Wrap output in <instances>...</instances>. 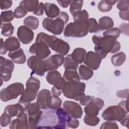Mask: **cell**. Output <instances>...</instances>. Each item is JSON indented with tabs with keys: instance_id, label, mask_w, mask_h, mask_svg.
<instances>
[{
	"instance_id": "obj_53",
	"label": "cell",
	"mask_w": 129,
	"mask_h": 129,
	"mask_svg": "<svg viewBox=\"0 0 129 129\" xmlns=\"http://www.w3.org/2000/svg\"><path fill=\"white\" fill-rule=\"evenodd\" d=\"M128 93V89L119 90L116 92V95L120 98H127Z\"/></svg>"
},
{
	"instance_id": "obj_35",
	"label": "cell",
	"mask_w": 129,
	"mask_h": 129,
	"mask_svg": "<svg viewBox=\"0 0 129 129\" xmlns=\"http://www.w3.org/2000/svg\"><path fill=\"white\" fill-rule=\"evenodd\" d=\"M66 80L62 77L60 80L51 89V93L53 96H59L62 92V89Z\"/></svg>"
},
{
	"instance_id": "obj_4",
	"label": "cell",
	"mask_w": 129,
	"mask_h": 129,
	"mask_svg": "<svg viewBox=\"0 0 129 129\" xmlns=\"http://www.w3.org/2000/svg\"><path fill=\"white\" fill-rule=\"evenodd\" d=\"M40 86V82L39 79L33 76H31L27 81L26 89L19 101V103L24 107L25 111L31 102L36 98Z\"/></svg>"
},
{
	"instance_id": "obj_49",
	"label": "cell",
	"mask_w": 129,
	"mask_h": 129,
	"mask_svg": "<svg viewBox=\"0 0 129 129\" xmlns=\"http://www.w3.org/2000/svg\"><path fill=\"white\" fill-rule=\"evenodd\" d=\"M13 2L10 0H1L0 1V7L1 9L7 10L9 9L12 5Z\"/></svg>"
},
{
	"instance_id": "obj_10",
	"label": "cell",
	"mask_w": 129,
	"mask_h": 129,
	"mask_svg": "<svg viewBox=\"0 0 129 129\" xmlns=\"http://www.w3.org/2000/svg\"><path fill=\"white\" fill-rule=\"evenodd\" d=\"M28 115V125L29 128H36L41 117L43 111L36 102L31 103L26 109Z\"/></svg>"
},
{
	"instance_id": "obj_14",
	"label": "cell",
	"mask_w": 129,
	"mask_h": 129,
	"mask_svg": "<svg viewBox=\"0 0 129 129\" xmlns=\"http://www.w3.org/2000/svg\"><path fill=\"white\" fill-rule=\"evenodd\" d=\"M52 97L51 93L48 90L42 89L37 95L36 103L41 109H47L51 106Z\"/></svg>"
},
{
	"instance_id": "obj_57",
	"label": "cell",
	"mask_w": 129,
	"mask_h": 129,
	"mask_svg": "<svg viewBox=\"0 0 129 129\" xmlns=\"http://www.w3.org/2000/svg\"><path fill=\"white\" fill-rule=\"evenodd\" d=\"M128 115L127 114L124 118H123L120 121V123L122 126H126L128 127Z\"/></svg>"
},
{
	"instance_id": "obj_20",
	"label": "cell",
	"mask_w": 129,
	"mask_h": 129,
	"mask_svg": "<svg viewBox=\"0 0 129 129\" xmlns=\"http://www.w3.org/2000/svg\"><path fill=\"white\" fill-rule=\"evenodd\" d=\"M25 109L20 103L10 104L7 106L4 110V112L9 114L12 118L14 117H20L25 113Z\"/></svg>"
},
{
	"instance_id": "obj_27",
	"label": "cell",
	"mask_w": 129,
	"mask_h": 129,
	"mask_svg": "<svg viewBox=\"0 0 129 129\" xmlns=\"http://www.w3.org/2000/svg\"><path fill=\"white\" fill-rule=\"evenodd\" d=\"M39 4L38 1L24 0L20 2L19 6L25 9L27 12H34L36 10Z\"/></svg>"
},
{
	"instance_id": "obj_23",
	"label": "cell",
	"mask_w": 129,
	"mask_h": 129,
	"mask_svg": "<svg viewBox=\"0 0 129 129\" xmlns=\"http://www.w3.org/2000/svg\"><path fill=\"white\" fill-rule=\"evenodd\" d=\"M44 10L46 16L50 19L56 18L60 14L58 7L54 4L46 3L44 4Z\"/></svg>"
},
{
	"instance_id": "obj_55",
	"label": "cell",
	"mask_w": 129,
	"mask_h": 129,
	"mask_svg": "<svg viewBox=\"0 0 129 129\" xmlns=\"http://www.w3.org/2000/svg\"><path fill=\"white\" fill-rule=\"evenodd\" d=\"M57 3L62 8H67L71 3L72 1H57Z\"/></svg>"
},
{
	"instance_id": "obj_56",
	"label": "cell",
	"mask_w": 129,
	"mask_h": 129,
	"mask_svg": "<svg viewBox=\"0 0 129 129\" xmlns=\"http://www.w3.org/2000/svg\"><path fill=\"white\" fill-rule=\"evenodd\" d=\"M7 52V50L6 49L4 42L3 41V38L1 39V51H0V53L1 55H4L6 54Z\"/></svg>"
},
{
	"instance_id": "obj_25",
	"label": "cell",
	"mask_w": 129,
	"mask_h": 129,
	"mask_svg": "<svg viewBox=\"0 0 129 129\" xmlns=\"http://www.w3.org/2000/svg\"><path fill=\"white\" fill-rule=\"evenodd\" d=\"M86 53V50L85 49L78 47L75 48L71 54L73 60L79 64L82 63L84 61Z\"/></svg>"
},
{
	"instance_id": "obj_7",
	"label": "cell",
	"mask_w": 129,
	"mask_h": 129,
	"mask_svg": "<svg viewBox=\"0 0 129 129\" xmlns=\"http://www.w3.org/2000/svg\"><path fill=\"white\" fill-rule=\"evenodd\" d=\"M88 21H76L67 24L63 35L66 37H83L88 33Z\"/></svg>"
},
{
	"instance_id": "obj_44",
	"label": "cell",
	"mask_w": 129,
	"mask_h": 129,
	"mask_svg": "<svg viewBox=\"0 0 129 129\" xmlns=\"http://www.w3.org/2000/svg\"><path fill=\"white\" fill-rule=\"evenodd\" d=\"M27 13V11L23 7L19 6L16 8L14 12V16L16 18H22L24 17Z\"/></svg>"
},
{
	"instance_id": "obj_58",
	"label": "cell",
	"mask_w": 129,
	"mask_h": 129,
	"mask_svg": "<svg viewBox=\"0 0 129 129\" xmlns=\"http://www.w3.org/2000/svg\"><path fill=\"white\" fill-rule=\"evenodd\" d=\"M126 103H127V100H122V101H121L119 103L118 105L121 106L124 110L128 111L127 108V105H126Z\"/></svg>"
},
{
	"instance_id": "obj_9",
	"label": "cell",
	"mask_w": 129,
	"mask_h": 129,
	"mask_svg": "<svg viewBox=\"0 0 129 129\" xmlns=\"http://www.w3.org/2000/svg\"><path fill=\"white\" fill-rule=\"evenodd\" d=\"M128 111L124 110L121 106L113 105L107 107L102 113V117L107 121H120L125 117Z\"/></svg>"
},
{
	"instance_id": "obj_5",
	"label": "cell",
	"mask_w": 129,
	"mask_h": 129,
	"mask_svg": "<svg viewBox=\"0 0 129 129\" xmlns=\"http://www.w3.org/2000/svg\"><path fill=\"white\" fill-rule=\"evenodd\" d=\"M69 20V16L65 12H61L55 19L46 18L42 22L43 27L54 35H60L62 32L64 24Z\"/></svg>"
},
{
	"instance_id": "obj_19",
	"label": "cell",
	"mask_w": 129,
	"mask_h": 129,
	"mask_svg": "<svg viewBox=\"0 0 129 129\" xmlns=\"http://www.w3.org/2000/svg\"><path fill=\"white\" fill-rule=\"evenodd\" d=\"M64 57L59 54H53L47 58L45 61L47 71L57 70L63 63Z\"/></svg>"
},
{
	"instance_id": "obj_50",
	"label": "cell",
	"mask_w": 129,
	"mask_h": 129,
	"mask_svg": "<svg viewBox=\"0 0 129 129\" xmlns=\"http://www.w3.org/2000/svg\"><path fill=\"white\" fill-rule=\"evenodd\" d=\"M93 97L90 96L85 95L80 99V103L81 104V105L86 106L91 102V101L93 99Z\"/></svg>"
},
{
	"instance_id": "obj_45",
	"label": "cell",
	"mask_w": 129,
	"mask_h": 129,
	"mask_svg": "<svg viewBox=\"0 0 129 129\" xmlns=\"http://www.w3.org/2000/svg\"><path fill=\"white\" fill-rule=\"evenodd\" d=\"M100 128L101 129H109V128H114L118 129L119 127L117 125V123L114 121H107L103 122Z\"/></svg>"
},
{
	"instance_id": "obj_30",
	"label": "cell",
	"mask_w": 129,
	"mask_h": 129,
	"mask_svg": "<svg viewBox=\"0 0 129 129\" xmlns=\"http://www.w3.org/2000/svg\"><path fill=\"white\" fill-rule=\"evenodd\" d=\"M24 25L31 30H35L39 26V20L35 17L29 16L25 18L23 21Z\"/></svg>"
},
{
	"instance_id": "obj_43",
	"label": "cell",
	"mask_w": 129,
	"mask_h": 129,
	"mask_svg": "<svg viewBox=\"0 0 129 129\" xmlns=\"http://www.w3.org/2000/svg\"><path fill=\"white\" fill-rule=\"evenodd\" d=\"M12 117L7 113L4 112L2 114L0 118V123L2 127L7 126L11 122Z\"/></svg>"
},
{
	"instance_id": "obj_34",
	"label": "cell",
	"mask_w": 129,
	"mask_h": 129,
	"mask_svg": "<svg viewBox=\"0 0 129 129\" xmlns=\"http://www.w3.org/2000/svg\"><path fill=\"white\" fill-rule=\"evenodd\" d=\"M67 81H80V78L75 70H65L62 77Z\"/></svg>"
},
{
	"instance_id": "obj_32",
	"label": "cell",
	"mask_w": 129,
	"mask_h": 129,
	"mask_svg": "<svg viewBox=\"0 0 129 129\" xmlns=\"http://www.w3.org/2000/svg\"><path fill=\"white\" fill-rule=\"evenodd\" d=\"M126 59V55L123 52H118L111 56V61L112 64L116 67L122 65Z\"/></svg>"
},
{
	"instance_id": "obj_31",
	"label": "cell",
	"mask_w": 129,
	"mask_h": 129,
	"mask_svg": "<svg viewBox=\"0 0 129 129\" xmlns=\"http://www.w3.org/2000/svg\"><path fill=\"white\" fill-rule=\"evenodd\" d=\"M63 65L65 70L77 71L78 68V64L73 60L71 54H69L64 58Z\"/></svg>"
},
{
	"instance_id": "obj_11",
	"label": "cell",
	"mask_w": 129,
	"mask_h": 129,
	"mask_svg": "<svg viewBox=\"0 0 129 129\" xmlns=\"http://www.w3.org/2000/svg\"><path fill=\"white\" fill-rule=\"evenodd\" d=\"M27 64L32 71L31 75L35 74L39 76H43L47 72L45 60L41 59L36 55L31 56L28 58Z\"/></svg>"
},
{
	"instance_id": "obj_39",
	"label": "cell",
	"mask_w": 129,
	"mask_h": 129,
	"mask_svg": "<svg viewBox=\"0 0 129 129\" xmlns=\"http://www.w3.org/2000/svg\"><path fill=\"white\" fill-rule=\"evenodd\" d=\"M14 14L12 11L9 10L2 12L1 14V20L2 23H8L13 20Z\"/></svg>"
},
{
	"instance_id": "obj_8",
	"label": "cell",
	"mask_w": 129,
	"mask_h": 129,
	"mask_svg": "<svg viewBox=\"0 0 129 129\" xmlns=\"http://www.w3.org/2000/svg\"><path fill=\"white\" fill-rule=\"evenodd\" d=\"M24 91V87L22 83H14L1 90L0 98L3 102H7L17 98L22 95Z\"/></svg>"
},
{
	"instance_id": "obj_41",
	"label": "cell",
	"mask_w": 129,
	"mask_h": 129,
	"mask_svg": "<svg viewBox=\"0 0 129 129\" xmlns=\"http://www.w3.org/2000/svg\"><path fill=\"white\" fill-rule=\"evenodd\" d=\"M84 122L90 126H95L99 122V118L97 116H89L86 114L84 118Z\"/></svg>"
},
{
	"instance_id": "obj_16",
	"label": "cell",
	"mask_w": 129,
	"mask_h": 129,
	"mask_svg": "<svg viewBox=\"0 0 129 129\" xmlns=\"http://www.w3.org/2000/svg\"><path fill=\"white\" fill-rule=\"evenodd\" d=\"M63 108L71 117L76 118H81L83 110L78 103L72 101H66L63 103Z\"/></svg>"
},
{
	"instance_id": "obj_24",
	"label": "cell",
	"mask_w": 129,
	"mask_h": 129,
	"mask_svg": "<svg viewBox=\"0 0 129 129\" xmlns=\"http://www.w3.org/2000/svg\"><path fill=\"white\" fill-rule=\"evenodd\" d=\"M4 44L7 51L10 52L17 50L20 47V43L15 37H10L6 39Z\"/></svg>"
},
{
	"instance_id": "obj_1",
	"label": "cell",
	"mask_w": 129,
	"mask_h": 129,
	"mask_svg": "<svg viewBox=\"0 0 129 129\" xmlns=\"http://www.w3.org/2000/svg\"><path fill=\"white\" fill-rule=\"evenodd\" d=\"M70 116L63 108L61 107L56 109L48 108L43 111L36 128H66Z\"/></svg>"
},
{
	"instance_id": "obj_37",
	"label": "cell",
	"mask_w": 129,
	"mask_h": 129,
	"mask_svg": "<svg viewBox=\"0 0 129 129\" xmlns=\"http://www.w3.org/2000/svg\"><path fill=\"white\" fill-rule=\"evenodd\" d=\"M74 21H88L89 19V14L85 10L79 11L73 15Z\"/></svg>"
},
{
	"instance_id": "obj_21",
	"label": "cell",
	"mask_w": 129,
	"mask_h": 129,
	"mask_svg": "<svg viewBox=\"0 0 129 129\" xmlns=\"http://www.w3.org/2000/svg\"><path fill=\"white\" fill-rule=\"evenodd\" d=\"M9 128L11 129L29 128L27 114L24 113L22 116L12 120L10 123Z\"/></svg>"
},
{
	"instance_id": "obj_22",
	"label": "cell",
	"mask_w": 129,
	"mask_h": 129,
	"mask_svg": "<svg viewBox=\"0 0 129 129\" xmlns=\"http://www.w3.org/2000/svg\"><path fill=\"white\" fill-rule=\"evenodd\" d=\"M8 56L13 62L18 64H23L25 63L26 60L25 54L24 53L23 50L21 48L17 50L9 52Z\"/></svg>"
},
{
	"instance_id": "obj_42",
	"label": "cell",
	"mask_w": 129,
	"mask_h": 129,
	"mask_svg": "<svg viewBox=\"0 0 129 129\" xmlns=\"http://www.w3.org/2000/svg\"><path fill=\"white\" fill-rule=\"evenodd\" d=\"M120 34V31L118 28H110L103 33V36H109L117 39L119 36Z\"/></svg>"
},
{
	"instance_id": "obj_6",
	"label": "cell",
	"mask_w": 129,
	"mask_h": 129,
	"mask_svg": "<svg viewBox=\"0 0 129 129\" xmlns=\"http://www.w3.org/2000/svg\"><path fill=\"white\" fill-rule=\"evenodd\" d=\"M86 85L80 81H66L62 89L63 95L69 99L79 101L85 95Z\"/></svg>"
},
{
	"instance_id": "obj_28",
	"label": "cell",
	"mask_w": 129,
	"mask_h": 129,
	"mask_svg": "<svg viewBox=\"0 0 129 129\" xmlns=\"http://www.w3.org/2000/svg\"><path fill=\"white\" fill-rule=\"evenodd\" d=\"M62 78L61 74L57 70L49 71L46 76L47 82L51 85H55Z\"/></svg>"
},
{
	"instance_id": "obj_2",
	"label": "cell",
	"mask_w": 129,
	"mask_h": 129,
	"mask_svg": "<svg viewBox=\"0 0 129 129\" xmlns=\"http://www.w3.org/2000/svg\"><path fill=\"white\" fill-rule=\"evenodd\" d=\"M92 39L95 45V51L101 55L102 59L106 56L107 53H114L120 50V43L116 39L110 36H103L102 37L94 35Z\"/></svg>"
},
{
	"instance_id": "obj_48",
	"label": "cell",
	"mask_w": 129,
	"mask_h": 129,
	"mask_svg": "<svg viewBox=\"0 0 129 129\" xmlns=\"http://www.w3.org/2000/svg\"><path fill=\"white\" fill-rule=\"evenodd\" d=\"M79 125V120L77 118L72 117L70 116L67 122V127L75 128L78 127Z\"/></svg>"
},
{
	"instance_id": "obj_52",
	"label": "cell",
	"mask_w": 129,
	"mask_h": 129,
	"mask_svg": "<svg viewBox=\"0 0 129 129\" xmlns=\"http://www.w3.org/2000/svg\"><path fill=\"white\" fill-rule=\"evenodd\" d=\"M118 29L120 30V33L127 35H128V24L127 23H123L121 24Z\"/></svg>"
},
{
	"instance_id": "obj_18",
	"label": "cell",
	"mask_w": 129,
	"mask_h": 129,
	"mask_svg": "<svg viewBox=\"0 0 129 129\" xmlns=\"http://www.w3.org/2000/svg\"><path fill=\"white\" fill-rule=\"evenodd\" d=\"M34 35L33 31L25 26H21L18 29V38L24 44L30 43L34 39Z\"/></svg>"
},
{
	"instance_id": "obj_54",
	"label": "cell",
	"mask_w": 129,
	"mask_h": 129,
	"mask_svg": "<svg viewBox=\"0 0 129 129\" xmlns=\"http://www.w3.org/2000/svg\"><path fill=\"white\" fill-rule=\"evenodd\" d=\"M128 10L126 11H120L119 16L120 18L125 20H128Z\"/></svg>"
},
{
	"instance_id": "obj_36",
	"label": "cell",
	"mask_w": 129,
	"mask_h": 129,
	"mask_svg": "<svg viewBox=\"0 0 129 129\" xmlns=\"http://www.w3.org/2000/svg\"><path fill=\"white\" fill-rule=\"evenodd\" d=\"M1 28L2 29L1 33L3 35L8 37L13 34L14 27L10 22L2 23Z\"/></svg>"
},
{
	"instance_id": "obj_33",
	"label": "cell",
	"mask_w": 129,
	"mask_h": 129,
	"mask_svg": "<svg viewBox=\"0 0 129 129\" xmlns=\"http://www.w3.org/2000/svg\"><path fill=\"white\" fill-rule=\"evenodd\" d=\"M117 2V1H101L98 5V8L102 12H108L111 10L112 6Z\"/></svg>"
},
{
	"instance_id": "obj_3",
	"label": "cell",
	"mask_w": 129,
	"mask_h": 129,
	"mask_svg": "<svg viewBox=\"0 0 129 129\" xmlns=\"http://www.w3.org/2000/svg\"><path fill=\"white\" fill-rule=\"evenodd\" d=\"M38 41L44 42L52 50L63 56L67 55L70 50V46L67 42L55 36L43 32L37 34L36 42Z\"/></svg>"
},
{
	"instance_id": "obj_13",
	"label": "cell",
	"mask_w": 129,
	"mask_h": 129,
	"mask_svg": "<svg viewBox=\"0 0 129 129\" xmlns=\"http://www.w3.org/2000/svg\"><path fill=\"white\" fill-rule=\"evenodd\" d=\"M1 79L4 82L9 81L12 77V73L14 69L13 62L8 59L1 56Z\"/></svg>"
},
{
	"instance_id": "obj_15",
	"label": "cell",
	"mask_w": 129,
	"mask_h": 129,
	"mask_svg": "<svg viewBox=\"0 0 129 129\" xmlns=\"http://www.w3.org/2000/svg\"><path fill=\"white\" fill-rule=\"evenodd\" d=\"M102 57L97 52L90 51L86 53L84 63L91 70H97L100 65Z\"/></svg>"
},
{
	"instance_id": "obj_46",
	"label": "cell",
	"mask_w": 129,
	"mask_h": 129,
	"mask_svg": "<svg viewBox=\"0 0 129 129\" xmlns=\"http://www.w3.org/2000/svg\"><path fill=\"white\" fill-rule=\"evenodd\" d=\"M61 103H62V100L60 98H59L58 96H52L51 104L49 108L54 109H57L61 107Z\"/></svg>"
},
{
	"instance_id": "obj_29",
	"label": "cell",
	"mask_w": 129,
	"mask_h": 129,
	"mask_svg": "<svg viewBox=\"0 0 129 129\" xmlns=\"http://www.w3.org/2000/svg\"><path fill=\"white\" fill-rule=\"evenodd\" d=\"M79 74L81 79L88 80L93 75L92 70L84 65H81L79 68Z\"/></svg>"
},
{
	"instance_id": "obj_26",
	"label": "cell",
	"mask_w": 129,
	"mask_h": 129,
	"mask_svg": "<svg viewBox=\"0 0 129 129\" xmlns=\"http://www.w3.org/2000/svg\"><path fill=\"white\" fill-rule=\"evenodd\" d=\"M98 25L100 30H108L113 27L114 26V22L110 17L103 16L99 19Z\"/></svg>"
},
{
	"instance_id": "obj_40",
	"label": "cell",
	"mask_w": 129,
	"mask_h": 129,
	"mask_svg": "<svg viewBox=\"0 0 129 129\" xmlns=\"http://www.w3.org/2000/svg\"><path fill=\"white\" fill-rule=\"evenodd\" d=\"M88 22L89 25L88 32L90 33H97L100 30L98 24L97 23L95 19L92 18H89L88 19Z\"/></svg>"
},
{
	"instance_id": "obj_12",
	"label": "cell",
	"mask_w": 129,
	"mask_h": 129,
	"mask_svg": "<svg viewBox=\"0 0 129 129\" xmlns=\"http://www.w3.org/2000/svg\"><path fill=\"white\" fill-rule=\"evenodd\" d=\"M29 52L41 59H44L51 53L49 46L43 41L35 42L29 48Z\"/></svg>"
},
{
	"instance_id": "obj_17",
	"label": "cell",
	"mask_w": 129,
	"mask_h": 129,
	"mask_svg": "<svg viewBox=\"0 0 129 129\" xmlns=\"http://www.w3.org/2000/svg\"><path fill=\"white\" fill-rule=\"evenodd\" d=\"M104 105V101L99 98H93L91 102L84 108L86 114L89 116H97Z\"/></svg>"
},
{
	"instance_id": "obj_38",
	"label": "cell",
	"mask_w": 129,
	"mask_h": 129,
	"mask_svg": "<svg viewBox=\"0 0 129 129\" xmlns=\"http://www.w3.org/2000/svg\"><path fill=\"white\" fill-rule=\"evenodd\" d=\"M83 4V1H72L70 4V12L73 15L75 13L81 11Z\"/></svg>"
},
{
	"instance_id": "obj_51",
	"label": "cell",
	"mask_w": 129,
	"mask_h": 129,
	"mask_svg": "<svg viewBox=\"0 0 129 129\" xmlns=\"http://www.w3.org/2000/svg\"><path fill=\"white\" fill-rule=\"evenodd\" d=\"M44 4H43L42 2H40L36 10L33 12V14L37 16H41L44 14Z\"/></svg>"
},
{
	"instance_id": "obj_47",
	"label": "cell",
	"mask_w": 129,
	"mask_h": 129,
	"mask_svg": "<svg viewBox=\"0 0 129 129\" xmlns=\"http://www.w3.org/2000/svg\"><path fill=\"white\" fill-rule=\"evenodd\" d=\"M117 8L120 11H126L128 10V0H121L117 2Z\"/></svg>"
}]
</instances>
